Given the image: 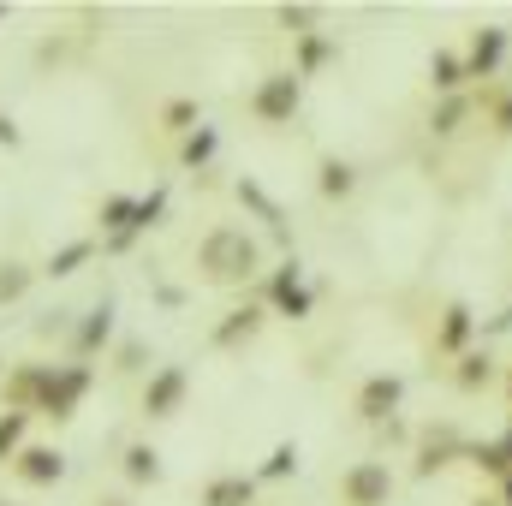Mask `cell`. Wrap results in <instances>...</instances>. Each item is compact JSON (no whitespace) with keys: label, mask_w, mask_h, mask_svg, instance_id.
<instances>
[{"label":"cell","mask_w":512,"mask_h":506,"mask_svg":"<svg viewBox=\"0 0 512 506\" xmlns=\"http://www.w3.org/2000/svg\"><path fill=\"white\" fill-rule=\"evenodd\" d=\"M197 268H203L209 286H245V280H256V268H262V251H256V239L245 227H215L197 245Z\"/></svg>","instance_id":"obj_1"},{"label":"cell","mask_w":512,"mask_h":506,"mask_svg":"<svg viewBox=\"0 0 512 506\" xmlns=\"http://www.w3.org/2000/svg\"><path fill=\"white\" fill-rule=\"evenodd\" d=\"M298 108H304V78L298 72H268L251 90V114L262 126H292Z\"/></svg>","instance_id":"obj_2"},{"label":"cell","mask_w":512,"mask_h":506,"mask_svg":"<svg viewBox=\"0 0 512 506\" xmlns=\"http://www.w3.org/2000/svg\"><path fill=\"white\" fill-rule=\"evenodd\" d=\"M411 447H417V465H411V477H423V483H429L435 471H447L453 459H465V447H471V441L459 435V423H447V417H441V423H429V429H423Z\"/></svg>","instance_id":"obj_3"},{"label":"cell","mask_w":512,"mask_h":506,"mask_svg":"<svg viewBox=\"0 0 512 506\" xmlns=\"http://www.w3.org/2000/svg\"><path fill=\"white\" fill-rule=\"evenodd\" d=\"M90 364H54V376H48V387H42V417H54V423H66L78 405H84V393H90Z\"/></svg>","instance_id":"obj_4"},{"label":"cell","mask_w":512,"mask_h":506,"mask_svg":"<svg viewBox=\"0 0 512 506\" xmlns=\"http://www.w3.org/2000/svg\"><path fill=\"white\" fill-rule=\"evenodd\" d=\"M262 292H268V304H274L286 322H304V316L316 310V292L304 286V268H298V256H286V262L268 274V286H262Z\"/></svg>","instance_id":"obj_5"},{"label":"cell","mask_w":512,"mask_h":506,"mask_svg":"<svg viewBox=\"0 0 512 506\" xmlns=\"http://www.w3.org/2000/svg\"><path fill=\"white\" fill-rule=\"evenodd\" d=\"M340 501L346 506H387L393 501V471H387V459H358V465L340 477Z\"/></svg>","instance_id":"obj_6"},{"label":"cell","mask_w":512,"mask_h":506,"mask_svg":"<svg viewBox=\"0 0 512 506\" xmlns=\"http://www.w3.org/2000/svg\"><path fill=\"white\" fill-rule=\"evenodd\" d=\"M399 405H405V376H393V370H376V376H364L358 387V417L376 429L387 417H399Z\"/></svg>","instance_id":"obj_7"},{"label":"cell","mask_w":512,"mask_h":506,"mask_svg":"<svg viewBox=\"0 0 512 506\" xmlns=\"http://www.w3.org/2000/svg\"><path fill=\"white\" fill-rule=\"evenodd\" d=\"M233 197H239V203L251 209L256 221L274 233V245H286V256H292V227H286V209H280V203H274V197H268L256 179H239V185H233Z\"/></svg>","instance_id":"obj_8"},{"label":"cell","mask_w":512,"mask_h":506,"mask_svg":"<svg viewBox=\"0 0 512 506\" xmlns=\"http://www.w3.org/2000/svg\"><path fill=\"white\" fill-rule=\"evenodd\" d=\"M185 387H191V376H185L179 364H161V370L149 376V387H143V411H149V417H173V411L185 405Z\"/></svg>","instance_id":"obj_9"},{"label":"cell","mask_w":512,"mask_h":506,"mask_svg":"<svg viewBox=\"0 0 512 506\" xmlns=\"http://www.w3.org/2000/svg\"><path fill=\"white\" fill-rule=\"evenodd\" d=\"M54 376V364H18V370H6V411H36L42 405V387Z\"/></svg>","instance_id":"obj_10"},{"label":"cell","mask_w":512,"mask_h":506,"mask_svg":"<svg viewBox=\"0 0 512 506\" xmlns=\"http://www.w3.org/2000/svg\"><path fill=\"white\" fill-rule=\"evenodd\" d=\"M501 60H507V30H501V24H483V30L471 36V48H465V72H471V78H495Z\"/></svg>","instance_id":"obj_11"},{"label":"cell","mask_w":512,"mask_h":506,"mask_svg":"<svg viewBox=\"0 0 512 506\" xmlns=\"http://www.w3.org/2000/svg\"><path fill=\"white\" fill-rule=\"evenodd\" d=\"M471 334H477L471 304H447V310H441V328H435V352H441V358H465V352H471Z\"/></svg>","instance_id":"obj_12"},{"label":"cell","mask_w":512,"mask_h":506,"mask_svg":"<svg viewBox=\"0 0 512 506\" xmlns=\"http://www.w3.org/2000/svg\"><path fill=\"white\" fill-rule=\"evenodd\" d=\"M108 340H114V298H96V310H84V316H78L72 352H78V358H96Z\"/></svg>","instance_id":"obj_13"},{"label":"cell","mask_w":512,"mask_h":506,"mask_svg":"<svg viewBox=\"0 0 512 506\" xmlns=\"http://www.w3.org/2000/svg\"><path fill=\"white\" fill-rule=\"evenodd\" d=\"M256 334H262V304H239V310H227L221 322H215V352H239V346H251Z\"/></svg>","instance_id":"obj_14"},{"label":"cell","mask_w":512,"mask_h":506,"mask_svg":"<svg viewBox=\"0 0 512 506\" xmlns=\"http://www.w3.org/2000/svg\"><path fill=\"white\" fill-rule=\"evenodd\" d=\"M12 465H18V477H24L30 489H54V483L66 477V453H60V447H24Z\"/></svg>","instance_id":"obj_15"},{"label":"cell","mask_w":512,"mask_h":506,"mask_svg":"<svg viewBox=\"0 0 512 506\" xmlns=\"http://www.w3.org/2000/svg\"><path fill=\"white\" fill-rule=\"evenodd\" d=\"M465 84H471V72H465V54H453V48H435V54H429V90H435V96H465Z\"/></svg>","instance_id":"obj_16"},{"label":"cell","mask_w":512,"mask_h":506,"mask_svg":"<svg viewBox=\"0 0 512 506\" xmlns=\"http://www.w3.org/2000/svg\"><path fill=\"white\" fill-rule=\"evenodd\" d=\"M316 191H322V197H352V191H358V167L340 161V155H328V161L316 167Z\"/></svg>","instance_id":"obj_17"},{"label":"cell","mask_w":512,"mask_h":506,"mask_svg":"<svg viewBox=\"0 0 512 506\" xmlns=\"http://www.w3.org/2000/svg\"><path fill=\"white\" fill-rule=\"evenodd\" d=\"M471 108H477L471 96H441V102H435V114H429V131H435V137H459L465 120H471Z\"/></svg>","instance_id":"obj_18"},{"label":"cell","mask_w":512,"mask_h":506,"mask_svg":"<svg viewBox=\"0 0 512 506\" xmlns=\"http://www.w3.org/2000/svg\"><path fill=\"white\" fill-rule=\"evenodd\" d=\"M203 506H256V477H215L203 489Z\"/></svg>","instance_id":"obj_19"},{"label":"cell","mask_w":512,"mask_h":506,"mask_svg":"<svg viewBox=\"0 0 512 506\" xmlns=\"http://www.w3.org/2000/svg\"><path fill=\"white\" fill-rule=\"evenodd\" d=\"M215 149H221V131H215V126H197L185 143H179V161H185L191 173H203V167L215 161Z\"/></svg>","instance_id":"obj_20"},{"label":"cell","mask_w":512,"mask_h":506,"mask_svg":"<svg viewBox=\"0 0 512 506\" xmlns=\"http://www.w3.org/2000/svg\"><path fill=\"white\" fill-rule=\"evenodd\" d=\"M334 54H340V48H334L322 30H316V36H298V66H292V72H298V78H316Z\"/></svg>","instance_id":"obj_21"},{"label":"cell","mask_w":512,"mask_h":506,"mask_svg":"<svg viewBox=\"0 0 512 506\" xmlns=\"http://www.w3.org/2000/svg\"><path fill=\"white\" fill-rule=\"evenodd\" d=\"M126 483H161V453L149 447V441H131L126 447Z\"/></svg>","instance_id":"obj_22"},{"label":"cell","mask_w":512,"mask_h":506,"mask_svg":"<svg viewBox=\"0 0 512 506\" xmlns=\"http://www.w3.org/2000/svg\"><path fill=\"white\" fill-rule=\"evenodd\" d=\"M453 381H459V393H483V387L495 381V358H489V352H465L459 370H453Z\"/></svg>","instance_id":"obj_23"},{"label":"cell","mask_w":512,"mask_h":506,"mask_svg":"<svg viewBox=\"0 0 512 506\" xmlns=\"http://www.w3.org/2000/svg\"><path fill=\"white\" fill-rule=\"evenodd\" d=\"M286 477H298V441H280L256 471V483H286Z\"/></svg>","instance_id":"obj_24"},{"label":"cell","mask_w":512,"mask_h":506,"mask_svg":"<svg viewBox=\"0 0 512 506\" xmlns=\"http://www.w3.org/2000/svg\"><path fill=\"white\" fill-rule=\"evenodd\" d=\"M465 459H471L483 477H495V483H507V477H512V465H507V453H501V441H477V447H465Z\"/></svg>","instance_id":"obj_25"},{"label":"cell","mask_w":512,"mask_h":506,"mask_svg":"<svg viewBox=\"0 0 512 506\" xmlns=\"http://www.w3.org/2000/svg\"><path fill=\"white\" fill-rule=\"evenodd\" d=\"M161 126H167V131H179V137H191V131L203 126V108H197L191 96H173V102L161 108Z\"/></svg>","instance_id":"obj_26"},{"label":"cell","mask_w":512,"mask_h":506,"mask_svg":"<svg viewBox=\"0 0 512 506\" xmlns=\"http://www.w3.org/2000/svg\"><path fill=\"white\" fill-rule=\"evenodd\" d=\"M24 429H30V411H0V465L24 453Z\"/></svg>","instance_id":"obj_27"},{"label":"cell","mask_w":512,"mask_h":506,"mask_svg":"<svg viewBox=\"0 0 512 506\" xmlns=\"http://www.w3.org/2000/svg\"><path fill=\"white\" fill-rule=\"evenodd\" d=\"M90 256H96V245H90V239H72V245H60V251L48 256V274H54V280H66V274H78Z\"/></svg>","instance_id":"obj_28"},{"label":"cell","mask_w":512,"mask_h":506,"mask_svg":"<svg viewBox=\"0 0 512 506\" xmlns=\"http://www.w3.org/2000/svg\"><path fill=\"white\" fill-rule=\"evenodd\" d=\"M102 227L108 233H137V197H108L102 203Z\"/></svg>","instance_id":"obj_29"},{"label":"cell","mask_w":512,"mask_h":506,"mask_svg":"<svg viewBox=\"0 0 512 506\" xmlns=\"http://www.w3.org/2000/svg\"><path fill=\"white\" fill-rule=\"evenodd\" d=\"M30 280H36V268H24V262H0V304H18V298L30 292Z\"/></svg>","instance_id":"obj_30"},{"label":"cell","mask_w":512,"mask_h":506,"mask_svg":"<svg viewBox=\"0 0 512 506\" xmlns=\"http://www.w3.org/2000/svg\"><path fill=\"white\" fill-rule=\"evenodd\" d=\"M274 24H280V30H292V36H316V6H280V12H274Z\"/></svg>","instance_id":"obj_31"},{"label":"cell","mask_w":512,"mask_h":506,"mask_svg":"<svg viewBox=\"0 0 512 506\" xmlns=\"http://www.w3.org/2000/svg\"><path fill=\"white\" fill-rule=\"evenodd\" d=\"M161 215H167V185H155L149 197H137V233L161 227Z\"/></svg>","instance_id":"obj_32"},{"label":"cell","mask_w":512,"mask_h":506,"mask_svg":"<svg viewBox=\"0 0 512 506\" xmlns=\"http://www.w3.org/2000/svg\"><path fill=\"white\" fill-rule=\"evenodd\" d=\"M36 334H42V340H60V334H78V322H72V310H48V316L36 322Z\"/></svg>","instance_id":"obj_33"},{"label":"cell","mask_w":512,"mask_h":506,"mask_svg":"<svg viewBox=\"0 0 512 506\" xmlns=\"http://www.w3.org/2000/svg\"><path fill=\"white\" fill-rule=\"evenodd\" d=\"M143 358H149V346H143V340H120V352H114V370H143Z\"/></svg>","instance_id":"obj_34"},{"label":"cell","mask_w":512,"mask_h":506,"mask_svg":"<svg viewBox=\"0 0 512 506\" xmlns=\"http://www.w3.org/2000/svg\"><path fill=\"white\" fill-rule=\"evenodd\" d=\"M489 126L501 137H512V96H489Z\"/></svg>","instance_id":"obj_35"},{"label":"cell","mask_w":512,"mask_h":506,"mask_svg":"<svg viewBox=\"0 0 512 506\" xmlns=\"http://www.w3.org/2000/svg\"><path fill=\"white\" fill-rule=\"evenodd\" d=\"M376 441H382V447H405V441H411L405 417H387V423H376Z\"/></svg>","instance_id":"obj_36"},{"label":"cell","mask_w":512,"mask_h":506,"mask_svg":"<svg viewBox=\"0 0 512 506\" xmlns=\"http://www.w3.org/2000/svg\"><path fill=\"white\" fill-rule=\"evenodd\" d=\"M18 143H24V131H18V120H6V114H0V149H18Z\"/></svg>","instance_id":"obj_37"},{"label":"cell","mask_w":512,"mask_h":506,"mask_svg":"<svg viewBox=\"0 0 512 506\" xmlns=\"http://www.w3.org/2000/svg\"><path fill=\"white\" fill-rule=\"evenodd\" d=\"M131 245H137V233H108V245H102V251H108V256H126Z\"/></svg>","instance_id":"obj_38"},{"label":"cell","mask_w":512,"mask_h":506,"mask_svg":"<svg viewBox=\"0 0 512 506\" xmlns=\"http://www.w3.org/2000/svg\"><path fill=\"white\" fill-rule=\"evenodd\" d=\"M155 304H167V310H179V304H185V292H179V286H155Z\"/></svg>","instance_id":"obj_39"},{"label":"cell","mask_w":512,"mask_h":506,"mask_svg":"<svg viewBox=\"0 0 512 506\" xmlns=\"http://www.w3.org/2000/svg\"><path fill=\"white\" fill-rule=\"evenodd\" d=\"M501 453H507V465H512V423H507V435H501Z\"/></svg>","instance_id":"obj_40"},{"label":"cell","mask_w":512,"mask_h":506,"mask_svg":"<svg viewBox=\"0 0 512 506\" xmlns=\"http://www.w3.org/2000/svg\"><path fill=\"white\" fill-rule=\"evenodd\" d=\"M471 506H501V495H477Z\"/></svg>","instance_id":"obj_41"},{"label":"cell","mask_w":512,"mask_h":506,"mask_svg":"<svg viewBox=\"0 0 512 506\" xmlns=\"http://www.w3.org/2000/svg\"><path fill=\"white\" fill-rule=\"evenodd\" d=\"M501 506H512V477H507V483H501Z\"/></svg>","instance_id":"obj_42"},{"label":"cell","mask_w":512,"mask_h":506,"mask_svg":"<svg viewBox=\"0 0 512 506\" xmlns=\"http://www.w3.org/2000/svg\"><path fill=\"white\" fill-rule=\"evenodd\" d=\"M102 506H131V501H120V495H108V501H102Z\"/></svg>","instance_id":"obj_43"},{"label":"cell","mask_w":512,"mask_h":506,"mask_svg":"<svg viewBox=\"0 0 512 506\" xmlns=\"http://www.w3.org/2000/svg\"><path fill=\"white\" fill-rule=\"evenodd\" d=\"M507 399H512V370H507Z\"/></svg>","instance_id":"obj_44"},{"label":"cell","mask_w":512,"mask_h":506,"mask_svg":"<svg viewBox=\"0 0 512 506\" xmlns=\"http://www.w3.org/2000/svg\"><path fill=\"white\" fill-rule=\"evenodd\" d=\"M0 506H12V501H0Z\"/></svg>","instance_id":"obj_45"},{"label":"cell","mask_w":512,"mask_h":506,"mask_svg":"<svg viewBox=\"0 0 512 506\" xmlns=\"http://www.w3.org/2000/svg\"><path fill=\"white\" fill-rule=\"evenodd\" d=\"M0 370H6V364H0Z\"/></svg>","instance_id":"obj_46"}]
</instances>
